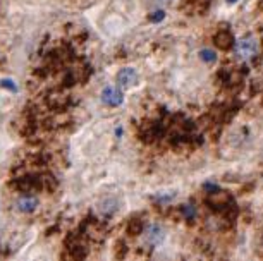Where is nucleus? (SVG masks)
Listing matches in <instances>:
<instances>
[{"label":"nucleus","instance_id":"obj_3","mask_svg":"<svg viewBox=\"0 0 263 261\" xmlns=\"http://www.w3.org/2000/svg\"><path fill=\"white\" fill-rule=\"evenodd\" d=\"M117 83H119V86H122V88H129L133 85H136V83H138V72L135 71V69H131V67L121 69V71L117 72Z\"/></svg>","mask_w":263,"mask_h":261},{"label":"nucleus","instance_id":"obj_2","mask_svg":"<svg viewBox=\"0 0 263 261\" xmlns=\"http://www.w3.org/2000/svg\"><path fill=\"white\" fill-rule=\"evenodd\" d=\"M102 102L108 107H119L124 102V95L121 90L114 86H107L105 90L102 91Z\"/></svg>","mask_w":263,"mask_h":261},{"label":"nucleus","instance_id":"obj_4","mask_svg":"<svg viewBox=\"0 0 263 261\" xmlns=\"http://www.w3.org/2000/svg\"><path fill=\"white\" fill-rule=\"evenodd\" d=\"M145 239H146V243L148 244H152V246H157V244H160L162 243V239H163V230L160 225H157V224H153L150 225V227L146 229V232H145Z\"/></svg>","mask_w":263,"mask_h":261},{"label":"nucleus","instance_id":"obj_7","mask_svg":"<svg viewBox=\"0 0 263 261\" xmlns=\"http://www.w3.org/2000/svg\"><path fill=\"white\" fill-rule=\"evenodd\" d=\"M181 213L182 216H184L186 220H193L196 216V208L193 206L191 203H187V205H182L181 206Z\"/></svg>","mask_w":263,"mask_h":261},{"label":"nucleus","instance_id":"obj_1","mask_svg":"<svg viewBox=\"0 0 263 261\" xmlns=\"http://www.w3.org/2000/svg\"><path fill=\"white\" fill-rule=\"evenodd\" d=\"M234 50L236 55L241 58V61H250L256 55L258 52V42L253 34H246L241 40L234 42Z\"/></svg>","mask_w":263,"mask_h":261},{"label":"nucleus","instance_id":"obj_9","mask_svg":"<svg viewBox=\"0 0 263 261\" xmlns=\"http://www.w3.org/2000/svg\"><path fill=\"white\" fill-rule=\"evenodd\" d=\"M116 208H117V206H116V201H105V206H103L102 205V211H103V213H112V211H116Z\"/></svg>","mask_w":263,"mask_h":261},{"label":"nucleus","instance_id":"obj_11","mask_svg":"<svg viewBox=\"0 0 263 261\" xmlns=\"http://www.w3.org/2000/svg\"><path fill=\"white\" fill-rule=\"evenodd\" d=\"M4 86H6V88L9 86V88H11L12 91H16V86L12 85V81H4Z\"/></svg>","mask_w":263,"mask_h":261},{"label":"nucleus","instance_id":"obj_13","mask_svg":"<svg viewBox=\"0 0 263 261\" xmlns=\"http://www.w3.org/2000/svg\"><path fill=\"white\" fill-rule=\"evenodd\" d=\"M162 2H171V0H162Z\"/></svg>","mask_w":263,"mask_h":261},{"label":"nucleus","instance_id":"obj_12","mask_svg":"<svg viewBox=\"0 0 263 261\" xmlns=\"http://www.w3.org/2000/svg\"><path fill=\"white\" fill-rule=\"evenodd\" d=\"M227 2H229V4H236L237 0H227Z\"/></svg>","mask_w":263,"mask_h":261},{"label":"nucleus","instance_id":"obj_10","mask_svg":"<svg viewBox=\"0 0 263 261\" xmlns=\"http://www.w3.org/2000/svg\"><path fill=\"white\" fill-rule=\"evenodd\" d=\"M163 17H165V12H163V11H157V12H153V16H150V21L152 23H158V21H162Z\"/></svg>","mask_w":263,"mask_h":261},{"label":"nucleus","instance_id":"obj_8","mask_svg":"<svg viewBox=\"0 0 263 261\" xmlns=\"http://www.w3.org/2000/svg\"><path fill=\"white\" fill-rule=\"evenodd\" d=\"M200 58L206 64H213L217 61V55H215V52L210 50V48H203V50L200 52Z\"/></svg>","mask_w":263,"mask_h":261},{"label":"nucleus","instance_id":"obj_5","mask_svg":"<svg viewBox=\"0 0 263 261\" xmlns=\"http://www.w3.org/2000/svg\"><path fill=\"white\" fill-rule=\"evenodd\" d=\"M215 45L222 50H229L231 47H234V38L227 29H222L215 34Z\"/></svg>","mask_w":263,"mask_h":261},{"label":"nucleus","instance_id":"obj_6","mask_svg":"<svg viewBox=\"0 0 263 261\" xmlns=\"http://www.w3.org/2000/svg\"><path fill=\"white\" fill-rule=\"evenodd\" d=\"M38 206V199L33 198V196H23L16 201V208L23 213H31V211L36 210Z\"/></svg>","mask_w":263,"mask_h":261}]
</instances>
